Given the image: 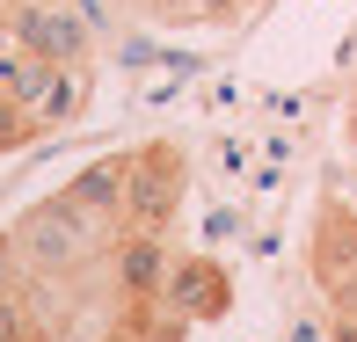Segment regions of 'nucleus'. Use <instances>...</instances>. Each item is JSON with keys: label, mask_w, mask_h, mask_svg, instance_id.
Masks as SVG:
<instances>
[{"label": "nucleus", "mask_w": 357, "mask_h": 342, "mask_svg": "<svg viewBox=\"0 0 357 342\" xmlns=\"http://www.w3.org/2000/svg\"><path fill=\"white\" fill-rule=\"evenodd\" d=\"M102 233H109V226H95L66 189H52L44 204H29L22 219H15V248H22V263L37 277H80L95 255L109 248Z\"/></svg>", "instance_id": "nucleus-1"}, {"label": "nucleus", "mask_w": 357, "mask_h": 342, "mask_svg": "<svg viewBox=\"0 0 357 342\" xmlns=\"http://www.w3.org/2000/svg\"><path fill=\"white\" fill-rule=\"evenodd\" d=\"M183 182H190V168H183V153H175L168 139L139 146L132 153V182H124V226L117 233H168L175 211H183Z\"/></svg>", "instance_id": "nucleus-2"}, {"label": "nucleus", "mask_w": 357, "mask_h": 342, "mask_svg": "<svg viewBox=\"0 0 357 342\" xmlns=\"http://www.w3.org/2000/svg\"><path fill=\"white\" fill-rule=\"evenodd\" d=\"M0 37H8L15 52H29V59H52V66H88V52H95L88 15H73L66 0H15Z\"/></svg>", "instance_id": "nucleus-3"}, {"label": "nucleus", "mask_w": 357, "mask_h": 342, "mask_svg": "<svg viewBox=\"0 0 357 342\" xmlns=\"http://www.w3.org/2000/svg\"><path fill=\"white\" fill-rule=\"evenodd\" d=\"M153 306L175 313V320H190V328L226 320V313H234V277H226V263H212V255H175Z\"/></svg>", "instance_id": "nucleus-4"}, {"label": "nucleus", "mask_w": 357, "mask_h": 342, "mask_svg": "<svg viewBox=\"0 0 357 342\" xmlns=\"http://www.w3.org/2000/svg\"><path fill=\"white\" fill-rule=\"evenodd\" d=\"M306 270H314L321 299L328 291H343L357 277V211L343 197H321L314 204V240H306Z\"/></svg>", "instance_id": "nucleus-5"}, {"label": "nucleus", "mask_w": 357, "mask_h": 342, "mask_svg": "<svg viewBox=\"0 0 357 342\" xmlns=\"http://www.w3.org/2000/svg\"><path fill=\"white\" fill-rule=\"evenodd\" d=\"M168 263H175V255H168L160 233H117V240H109V277H117V299H132V306L160 299Z\"/></svg>", "instance_id": "nucleus-6"}, {"label": "nucleus", "mask_w": 357, "mask_h": 342, "mask_svg": "<svg viewBox=\"0 0 357 342\" xmlns=\"http://www.w3.org/2000/svg\"><path fill=\"white\" fill-rule=\"evenodd\" d=\"M124 182H132V153H102V160H88V168H73L66 197L88 211L95 226L117 233V226H124Z\"/></svg>", "instance_id": "nucleus-7"}, {"label": "nucleus", "mask_w": 357, "mask_h": 342, "mask_svg": "<svg viewBox=\"0 0 357 342\" xmlns=\"http://www.w3.org/2000/svg\"><path fill=\"white\" fill-rule=\"evenodd\" d=\"M37 124L44 132H59V124H80V109H88V66H52V80H44L37 102Z\"/></svg>", "instance_id": "nucleus-8"}, {"label": "nucleus", "mask_w": 357, "mask_h": 342, "mask_svg": "<svg viewBox=\"0 0 357 342\" xmlns=\"http://www.w3.org/2000/svg\"><path fill=\"white\" fill-rule=\"evenodd\" d=\"M160 22H204V29H234L248 15V0H153Z\"/></svg>", "instance_id": "nucleus-9"}, {"label": "nucleus", "mask_w": 357, "mask_h": 342, "mask_svg": "<svg viewBox=\"0 0 357 342\" xmlns=\"http://www.w3.org/2000/svg\"><path fill=\"white\" fill-rule=\"evenodd\" d=\"M44 80H52V59H29V52H0V95H15V102H37Z\"/></svg>", "instance_id": "nucleus-10"}, {"label": "nucleus", "mask_w": 357, "mask_h": 342, "mask_svg": "<svg viewBox=\"0 0 357 342\" xmlns=\"http://www.w3.org/2000/svg\"><path fill=\"white\" fill-rule=\"evenodd\" d=\"M29 139H44L37 109H29V102H15V95H0V160H8V153H22Z\"/></svg>", "instance_id": "nucleus-11"}, {"label": "nucleus", "mask_w": 357, "mask_h": 342, "mask_svg": "<svg viewBox=\"0 0 357 342\" xmlns=\"http://www.w3.org/2000/svg\"><path fill=\"white\" fill-rule=\"evenodd\" d=\"M0 342H44L37 313L22 306V291H8V299H0Z\"/></svg>", "instance_id": "nucleus-12"}, {"label": "nucleus", "mask_w": 357, "mask_h": 342, "mask_svg": "<svg viewBox=\"0 0 357 342\" xmlns=\"http://www.w3.org/2000/svg\"><path fill=\"white\" fill-rule=\"evenodd\" d=\"M22 270H29V263H22V248H15V233H0V299L22 284Z\"/></svg>", "instance_id": "nucleus-13"}, {"label": "nucleus", "mask_w": 357, "mask_h": 342, "mask_svg": "<svg viewBox=\"0 0 357 342\" xmlns=\"http://www.w3.org/2000/svg\"><path fill=\"white\" fill-rule=\"evenodd\" d=\"M183 335H190V320H175V313H160V328L146 335V342H183Z\"/></svg>", "instance_id": "nucleus-14"}, {"label": "nucleus", "mask_w": 357, "mask_h": 342, "mask_svg": "<svg viewBox=\"0 0 357 342\" xmlns=\"http://www.w3.org/2000/svg\"><path fill=\"white\" fill-rule=\"evenodd\" d=\"M8 15H15V0H0V22H8Z\"/></svg>", "instance_id": "nucleus-15"}, {"label": "nucleus", "mask_w": 357, "mask_h": 342, "mask_svg": "<svg viewBox=\"0 0 357 342\" xmlns=\"http://www.w3.org/2000/svg\"><path fill=\"white\" fill-rule=\"evenodd\" d=\"M66 342H88V335H66Z\"/></svg>", "instance_id": "nucleus-16"}, {"label": "nucleus", "mask_w": 357, "mask_h": 342, "mask_svg": "<svg viewBox=\"0 0 357 342\" xmlns=\"http://www.w3.org/2000/svg\"><path fill=\"white\" fill-rule=\"evenodd\" d=\"M350 139H357V124H350Z\"/></svg>", "instance_id": "nucleus-17"}]
</instances>
